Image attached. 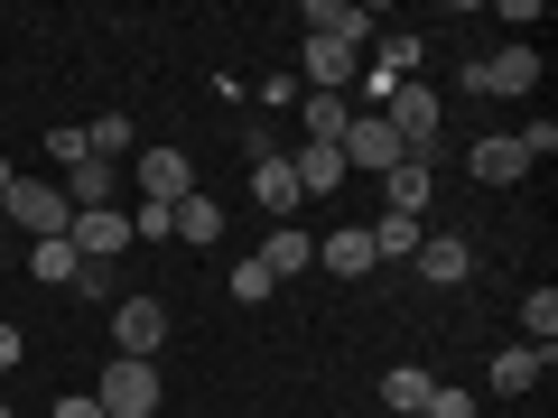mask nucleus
<instances>
[{
	"label": "nucleus",
	"instance_id": "7",
	"mask_svg": "<svg viewBox=\"0 0 558 418\" xmlns=\"http://www.w3.org/2000/svg\"><path fill=\"white\" fill-rule=\"evenodd\" d=\"M465 94H539V57H531V47L475 57V65H465Z\"/></svg>",
	"mask_w": 558,
	"mask_h": 418
},
{
	"label": "nucleus",
	"instance_id": "15",
	"mask_svg": "<svg viewBox=\"0 0 558 418\" xmlns=\"http://www.w3.org/2000/svg\"><path fill=\"white\" fill-rule=\"evenodd\" d=\"M317 260H326L336 279H363V270H373V233H354V223H344V233L317 242Z\"/></svg>",
	"mask_w": 558,
	"mask_h": 418
},
{
	"label": "nucleus",
	"instance_id": "28",
	"mask_svg": "<svg viewBox=\"0 0 558 418\" xmlns=\"http://www.w3.org/2000/svg\"><path fill=\"white\" fill-rule=\"evenodd\" d=\"M418 418H475V399H465V391H447V381H438V391H428V409H418Z\"/></svg>",
	"mask_w": 558,
	"mask_h": 418
},
{
	"label": "nucleus",
	"instance_id": "22",
	"mask_svg": "<svg viewBox=\"0 0 558 418\" xmlns=\"http://www.w3.org/2000/svg\"><path fill=\"white\" fill-rule=\"evenodd\" d=\"M299 112H307V139H326V149H336V139H344V121H354V102H336V94H307Z\"/></svg>",
	"mask_w": 558,
	"mask_h": 418
},
{
	"label": "nucleus",
	"instance_id": "31",
	"mask_svg": "<svg viewBox=\"0 0 558 418\" xmlns=\"http://www.w3.org/2000/svg\"><path fill=\"white\" fill-rule=\"evenodd\" d=\"M0 372H20V325H0Z\"/></svg>",
	"mask_w": 558,
	"mask_h": 418
},
{
	"label": "nucleus",
	"instance_id": "3",
	"mask_svg": "<svg viewBox=\"0 0 558 418\" xmlns=\"http://www.w3.org/2000/svg\"><path fill=\"white\" fill-rule=\"evenodd\" d=\"M94 399H102V418H159L168 381H159V362H112V372L94 381Z\"/></svg>",
	"mask_w": 558,
	"mask_h": 418
},
{
	"label": "nucleus",
	"instance_id": "30",
	"mask_svg": "<svg viewBox=\"0 0 558 418\" xmlns=\"http://www.w3.org/2000/svg\"><path fill=\"white\" fill-rule=\"evenodd\" d=\"M47 418H102V399H94V391H75V399H57Z\"/></svg>",
	"mask_w": 558,
	"mask_h": 418
},
{
	"label": "nucleus",
	"instance_id": "27",
	"mask_svg": "<svg viewBox=\"0 0 558 418\" xmlns=\"http://www.w3.org/2000/svg\"><path fill=\"white\" fill-rule=\"evenodd\" d=\"M47 159H57V168H84L94 149H84V131H47Z\"/></svg>",
	"mask_w": 558,
	"mask_h": 418
},
{
	"label": "nucleus",
	"instance_id": "16",
	"mask_svg": "<svg viewBox=\"0 0 558 418\" xmlns=\"http://www.w3.org/2000/svg\"><path fill=\"white\" fill-rule=\"evenodd\" d=\"M381 186H391V214H428V186H438V177H428V159H400Z\"/></svg>",
	"mask_w": 558,
	"mask_h": 418
},
{
	"label": "nucleus",
	"instance_id": "19",
	"mask_svg": "<svg viewBox=\"0 0 558 418\" xmlns=\"http://www.w3.org/2000/svg\"><path fill=\"white\" fill-rule=\"evenodd\" d=\"M418 242H428V223H418V214H381L373 223V260H410Z\"/></svg>",
	"mask_w": 558,
	"mask_h": 418
},
{
	"label": "nucleus",
	"instance_id": "1",
	"mask_svg": "<svg viewBox=\"0 0 558 418\" xmlns=\"http://www.w3.org/2000/svg\"><path fill=\"white\" fill-rule=\"evenodd\" d=\"M0 214H10V233H28V242H65L75 205H65V186H47V177H20L10 196H0Z\"/></svg>",
	"mask_w": 558,
	"mask_h": 418
},
{
	"label": "nucleus",
	"instance_id": "4",
	"mask_svg": "<svg viewBox=\"0 0 558 418\" xmlns=\"http://www.w3.org/2000/svg\"><path fill=\"white\" fill-rule=\"evenodd\" d=\"M65 242H75V260H94V270H112V260L131 251V214H121V205H84V214L65 223Z\"/></svg>",
	"mask_w": 558,
	"mask_h": 418
},
{
	"label": "nucleus",
	"instance_id": "8",
	"mask_svg": "<svg viewBox=\"0 0 558 418\" xmlns=\"http://www.w3.org/2000/svg\"><path fill=\"white\" fill-rule=\"evenodd\" d=\"M307 38L363 47V38H373V10H354V0H307Z\"/></svg>",
	"mask_w": 558,
	"mask_h": 418
},
{
	"label": "nucleus",
	"instance_id": "13",
	"mask_svg": "<svg viewBox=\"0 0 558 418\" xmlns=\"http://www.w3.org/2000/svg\"><path fill=\"white\" fill-rule=\"evenodd\" d=\"M354 75H363V47H326V38H307V84H317V94H344Z\"/></svg>",
	"mask_w": 558,
	"mask_h": 418
},
{
	"label": "nucleus",
	"instance_id": "29",
	"mask_svg": "<svg viewBox=\"0 0 558 418\" xmlns=\"http://www.w3.org/2000/svg\"><path fill=\"white\" fill-rule=\"evenodd\" d=\"M131 242H168V205H140V214H131Z\"/></svg>",
	"mask_w": 558,
	"mask_h": 418
},
{
	"label": "nucleus",
	"instance_id": "26",
	"mask_svg": "<svg viewBox=\"0 0 558 418\" xmlns=\"http://www.w3.org/2000/svg\"><path fill=\"white\" fill-rule=\"evenodd\" d=\"M270 288H279V279L260 270V260H242V270H233V298H242V307H260V298H270Z\"/></svg>",
	"mask_w": 558,
	"mask_h": 418
},
{
	"label": "nucleus",
	"instance_id": "12",
	"mask_svg": "<svg viewBox=\"0 0 558 418\" xmlns=\"http://www.w3.org/2000/svg\"><path fill=\"white\" fill-rule=\"evenodd\" d=\"M465 168H475L484 186H521V177H531V159H521L512 131H502V139H475V159H465Z\"/></svg>",
	"mask_w": 558,
	"mask_h": 418
},
{
	"label": "nucleus",
	"instance_id": "11",
	"mask_svg": "<svg viewBox=\"0 0 558 418\" xmlns=\"http://www.w3.org/2000/svg\"><path fill=\"white\" fill-rule=\"evenodd\" d=\"M252 260H260V270H270V279H299V270H307V260H317V242H307V233H299V223H270V242H260V251H252Z\"/></svg>",
	"mask_w": 558,
	"mask_h": 418
},
{
	"label": "nucleus",
	"instance_id": "5",
	"mask_svg": "<svg viewBox=\"0 0 558 418\" xmlns=\"http://www.w3.org/2000/svg\"><path fill=\"white\" fill-rule=\"evenodd\" d=\"M112 344H121V362H159L168 307H159V298H121V307H112Z\"/></svg>",
	"mask_w": 558,
	"mask_h": 418
},
{
	"label": "nucleus",
	"instance_id": "25",
	"mask_svg": "<svg viewBox=\"0 0 558 418\" xmlns=\"http://www.w3.org/2000/svg\"><path fill=\"white\" fill-rule=\"evenodd\" d=\"M84 149H94L102 168H121V159H131V121H121V112H102L94 131H84Z\"/></svg>",
	"mask_w": 558,
	"mask_h": 418
},
{
	"label": "nucleus",
	"instance_id": "6",
	"mask_svg": "<svg viewBox=\"0 0 558 418\" xmlns=\"http://www.w3.org/2000/svg\"><path fill=\"white\" fill-rule=\"evenodd\" d=\"M336 149H344V168H363V177H391V168H400V139H391V121H381V112H354Z\"/></svg>",
	"mask_w": 558,
	"mask_h": 418
},
{
	"label": "nucleus",
	"instance_id": "2",
	"mask_svg": "<svg viewBox=\"0 0 558 418\" xmlns=\"http://www.w3.org/2000/svg\"><path fill=\"white\" fill-rule=\"evenodd\" d=\"M121 186H140V205H168V214H178V205L196 196V159H186V149H140Z\"/></svg>",
	"mask_w": 558,
	"mask_h": 418
},
{
	"label": "nucleus",
	"instance_id": "23",
	"mask_svg": "<svg viewBox=\"0 0 558 418\" xmlns=\"http://www.w3.org/2000/svg\"><path fill=\"white\" fill-rule=\"evenodd\" d=\"M521 325H531V354H549L558 344V288H531L521 298Z\"/></svg>",
	"mask_w": 558,
	"mask_h": 418
},
{
	"label": "nucleus",
	"instance_id": "14",
	"mask_svg": "<svg viewBox=\"0 0 558 418\" xmlns=\"http://www.w3.org/2000/svg\"><path fill=\"white\" fill-rule=\"evenodd\" d=\"M289 177H299V196H326V186H344V149H326V139H307L299 159H289Z\"/></svg>",
	"mask_w": 558,
	"mask_h": 418
},
{
	"label": "nucleus",
	"instance_id": "9",
	"mask_svg": "<svg viewBox=\"0 0 558 418\" xmlns=\"http://www.w3.org/2000/svg\"><path fill=\"white\" fill-rule=\"evenodd\" d=\"M252 196H260V214H270V223L299 214V177H289V159H270V149H260V159H252Z\"/></svg>",
	"mask_w": 558,
	"mask_h": 418
},
{
	"label": "nucleus",
	"instance_id": "21",
	"mask_svg": "<svg viewBox=\"0 0 558 418\" xmlns=\"http://www.w3.org/2000/svg\"><path fill=\"white\" fill-rule=\"evenodd\" d=\"M168 233H178V242H215V233H223V205H215V196H186L178 214H168Z\"/></svg>",
	"mask_w": 558,
	"mask_h": 418
},
{
	"label": "nucleus",
	"instance_id": "10",
	"mask_svg": "<svg viewBox=\"0 0 558 418\" xmlns=\"http://www.w3.org/2000/svg\"><path fill=\"white\" fill-rule=\"evenodd\" d=\"M410 260H418V279H428V288H457V279L475 270V251H465L457 233H428V242H418Z\"/></svg>",
	"mask_w": 558,
	"mask_h": 418
},
{
	"label": "nucleus",
	"instance_id": "17",
	"mask_svg": "<svg viewBox=\"0 0 558 418\" xmlns=\"http://www.w3.org/2000/svg\"><path fill=\"white\" fill-rule=\"evenodd\" d=\"M539 372H549V354H531V344H512V354H494V391H502V399H521V391H531Z\"/></svg>",
	"mask_w": 558,
	"mask_h": 418
},
{
	"label": "nucleus",
	"instance_id": "33",
	"mask_svg": "<svg viewBox=\"0 0 558 418\" xmlns=\"http://www.w3.org/2000/svg\"><path fill=\"white\" fill-rule=\"evenodd\" d=\"M0 418H10V399H0Z\"/></svg>",
	"mask_w": 558,
	"mask_h": 418
},
{
	"label": "nucleus",
	"instance_id": "18",
	"mask_svg": "<svg viewBox=\"0 0 558 418\" xmlns=\"http://www.w3.org/2000/svg\"><path fill=\"white\" fill-rule=\"evenodd\" d=\"M112 196H121V168H102V159H84L75 177H65V205H75V214L84 205H112Z\"/></svg>",
	"mask_w": 558,
	"mask_h": 418
},
{
	"label": "nucleus",
	"instance_id": "24",
	"mask_svg": "<svg viewBox=\"0 0 558 418\" xmlns=\"http://www.w3.org/2000/svg\"><path fill=\"white\" fill-rule=\"evenodd\" d=\"M28 270H38L47 288H75V242H28Z\"/></svg>",
	"mask_w": 558,
	"mask_h": 418
},
{
	"label": "nucleus",
	"instance_id": "20",
	"mask_svg": "<svg viewBox=\"0 0 558 418\" xmlns=\"http://www.w3.org/2000/svg\"><path fill=\"white\" fill-rule=\"evenodd\" d=\"M428 391H438V381L418 372V362H391V381H381V399H391L400 418H418V409H428Z\"/></svg>",
	"mask_w": 558,
	"mask_h": 418
},
{
	"label": "nucleus",
	"instance_id": "32",
	"mask_svg": "<svg viewBox=\"0 0 558 418\" xmlns=\"http://www.w3.org/2000/svg\"><path fill=\"white\" fill-rule=\"evenodd\" d=\"M10 186H20V168H10V159H0V196H10Z\"/></svg>",
	"mask_w": 558,
	"mask_h": 418
}]
</instances>
